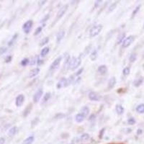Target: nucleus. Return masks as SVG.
Segmentation results:
<instances>
[{"instance_id": "obj_1", "label": "nucleus", "mask_w": 144, "mask_h": 144, "mask_svg": "<svg viewBox=\"0 0 144 144\" xmlns=\"http://www.w3.org/2000/svg\"><path fill=\"white\" fill-rule=\"evenodd\" d=\"M81 64V58L80 57H73L71 59H70V61L68 63V68L71 70H74L77 68Z\"/></svg>"}, {"instance_id": "obj_2", "label": "nucleus", "mask_w": 144, "mask_h": 144, "mask_svg": "<svg viewBox=\"0 0 144 144\" xmlns=\"http://www.w3.org/2000/svg\"><path fill=\"white\" fill-rule=\"evenodd\" d=\"M102 30V25H97L92 27V29L89 31V35L91 37H94L99 34V32Z\"/></svg>"}, {"instance_id": "obj_3", "label": "nucleus", "mask_w": 144, "mask_h": 144, "mask_svg": "<svg viewBox=\"0 0 144 144\" xmlns=\"http://www.w3.org/2000/svg\"><path fill=\"white\" fill-rule=\"evenodd\" d=\"M134 40H135V37L133 35H130L128 38H126L123 41V44H122L123 48H128V46H130L133 43Z\"/></svg>"}, {"instance_id": "obj_4", "label": "nucleus", "mask_w": 144, "mask_h": 144, "mask_svg": "<svg viewBox=\"0 0 144 144\" xmlns=\"http://www.w3.org/2000/svg\"><path fill=\"white\" fill-rule=\"evenodd\" d=\"M68 5H66L63 6L59 10V11H58V13H57L56 21H57L58 20H59V19H61L62 17L64 15V14L66 13V12L67 10H68Z\"/></svg>"}, {"instance_id": "obj_5", "label": "nucleus", "mask_w": 144, "mask_h": 144, "mask_svg": "<svg viewBox=\"0 0 144 144\" xmlns=\"http://www.w3.org/2000/svg\"><path fill=\"white\" fill-rule=\"evenodd\" d=\"M32 25H33V22H32V20L27 21L23 25L22 29H23V30H24V32H25L26 34L29 33V32L30 31L31 28H32Z\"/></svg>"}, {"instance_id": "obj_6", "label": "nucleus", "mask_w": 144, "mask_h": 144, "mask_svg": "<svg viewBox=\"0 0 144 144\" xmlns=\"http://www.w3.org/2000/svg\"><path fill=\"white\" fill-rule=\"evenodd\" d=\"M89 99L92 101H99L101 99V97L97 93L94 92H90L89 94Z\"/></svg>"}, {"instance_id": "obj_7", "label": "nucleus", "mask_w": 144, "mask_h": 144, "mask_svg": "<svg viewBox=\"0 0 144 144\" xmlns=\"http://www.w3.org/2000/svg\"><path fill=\"white\" fill-rule=\"evenodd\" d=\"M24 100H25V97L23 94H20L18 95L17 98H16L15 100V104L17 107H20L22 105V104L24 102Z\"/></svg>"}, {"instance_id": "obj_8", "label": "nucleus", "mask_w": 144, "mask_h": 144, "mask_svg": "<svg viewBox=\"0 0 144 144\" xmlns=\"http://www.w3.org/2000/svg\"><path fill=\"white\" fill-rule=\"evenodd\" d=\"M42 95H43V90L41 89H40L35 93V94L33 96V102H38L40 100V99L41 98Z\"/></svg>"}, {"instance_id": "obj_9", "label": "nucleus", "mask_w": 144, "mask_h": 144, "mask_svg": "<svg viewBox=\"0 0 144 144\" xmlns=\"http://www.w3.org/2000/svg\"><path fill=\"white\" fill-rule=\"evenodd\" d=\"M67 79L66 78H62L58 82L56 85V87L58 89H60L63 87H67Z\"/></svg>"}, {"instance_id": "obj_10", "label": "nucleus", "mask_w": 144, "mask_h": 144, "mask_svg": "<svg viewBox=\"0 0 144 144\" xmlns=\"http://www.w3.org/2000/svg\"><path fill=\"white\" fill-rule=\"evenodd\" d=\"M61 57H58V58H56V59L53 61V62L52 63L50 68H51V69H55V68H56L57 67L59 66V64H60V63H61Z\"/></svg>"}, {"instance_id": "obj_11", "label": "nucleus", "mask_w": 144, "mask_h": 144, "mask_svg": "<svg viewBox=\"0 0 144 144\" xmlns=\"http://www.w3.org/2000/svg\"><path fill=\"white\" fill-rule=\"evenodd\" d=\"M115 84H116V79L115 77H112L110 80H109V82H108V86H107V88L108 89H113V88L115 87Z\"/></svg>"}, {"instance_id": "obj_12", "label": "nucleus", "mask_w": 144, "mask_h": 144, "mask_svg": "<svg viewBox=\"0 0 144 144\" xmlns=\"http://www.w3.org/2000/svg\"><path fill=\"white\" fill-rule=\"evenodd\" d=\"M65 35V31L63 30L59 31L56 35V42L58 43L63 39V38Z\"/></svg>"}, {"instance_id": "obj_13", "label": "nucleus", "mask_w": 144, "mask_h": 144, "mask_svg": "<svg viewBox=\"0 0 144 144\" xmlns=\"http://www.w3.org/2000/svg\"><path fill=\"white\" fill-rule=\"evenodd\" d=\"M40 72V69L39 68H35L33 69H32L30 71V74H29V77L30 78H32L34 77L37 76Z\"/></svg>"}, {"instance_id": "obj_14", "label": "nucleus", "mask_w": 144, "mask_h": 144, "mask_svg": "<svg viewBox=\"0 0 144 144\" xmlns=\"http://www.w3.org/2000/svg\"><path fill=\"white\" fill-rule=\"evenodd\" d=\"M97 70L100 74H105L107 72V68L105 65H101L98 67Z\"/></svg>"}, {"instance_id": "obj_15", "label": "nucleus", "mask_w": 144, "mask_h": 144, "mask_svg": "<svg viewBox=\"0 0 144 144\" xmlns=\"http://www.w3.org/2000/svg\"><path fill=\"white\" fill-rule=\"evenodd\" d=\"M32 104H28V105L26 107V108L25 109V110H24V112H23V116H24V117H27L29 114L30 113L31 110H32Z\"/></svg>"}, {"instance_id": "obj_16", "label": "nucleus", "mask_w": 144, "mask_h": 144, "mask_svg": "<svg viewBox=\"0 0 144 144\" xmlns=\"http://www.w3.org/2000/svg\"><path fill=\"white\" fill-rule=\"evenodd\" d=\"M80 113L83 115L84 117L87 116L89 113V108L87 107V106L83 107L81 109V110H80Z\"/></svg>"}, {"instance_id": "obj_17", "label": "nucleus", "mask_w": 144, "mask_h": 144, "mask_svg": "<svg viewBox=\"0 0 144 144\" xmlns=\"http://www.w3.org/2000/svg\"><path fill=\"white\" fill-rule=\"evenodd\" d=\"M115 110H116V113L118 114V115H122L124 113V108L122 105L120 104H117L116 107H115Z\"/></svg>"}, {"instance_id": "obj_18", "label": "nucleus", "mask_w": 144, "mask_h": 144, "mask_svg": "<svg viewBox=\"0 0 144 144\" xmlns=\"http://www.w3.org/2000/svg\"><path fill=\"white\" fill-rule=\"evenodd\" d=\"M17 132V128L16 126H14V127L11 128L9 130L8 135H9V136L12 137V136H14V135L16 134Z\"/></svg>"}, {"instance_id": "obj_19", "label": "nucleus", "mask_w": 144, "mask_h": 144, "mask_svg": "<svg viewBox=\"0 0 144 144\" xmlns=\"http://www.w3.org/2000/svg\"><path fill=\"white\" fill-rule=\"evenodd\" d=\"M84 118H85V117L81 113L77 114V115H76V118H75L76 121H77V123H82V121H84Z\"/></svg>"}, {"instance_id": "obj_20", "label": "nucleus", "mask_w": 144, "mask_h": 144, "mask_svg": "<svg viewBox=\"0 0 144 144\" xmlns=\"http://www.w3.org/2000/svg\"><path fill=\"white\" fill-rule=\"evenodd\" d=\"M34 136H30V137H28V138H27L23 141V143L22 144H32L33 143V141H34Z\"/></svg>"}, {"instance_id": "obj_21", "label": "nucleus", "mask_w": 144, "mask_h": 144, "mask_svg": "<svg viewBox=\"0 0 144 144\" xmlns=\"http://www.w3.org/2000/svg\"><path fill=\"white\" fill-rule=\"evenodd\" d=\"M136 111L138 113H144V104H140L136 107Z\"/></svg>"}, {"instance_id": "obj_22", "label": "nucleus", "mask_w": 144, "mask_h": 144, "mask_svg": "<svg viewBox=\"0 0 144 144\" xmlns=\"http://www.w3.org/2000/svg\"><path fill=\"white\" fill-rule=\"evenodd\" d=\"M143 77H140L138 78V79H137L135 82H134V86L135 87H139L142 83H143Z\"/></svg>"}, {"instance_id": "obj_23", "label": "nucleus", "mask_w": 144, "mask_h": 144, "mask_svg": "<svg viewBox=\"0 0 144 144\" xmlns=\"http://www.w3.org/2000/svg\"><path fill=\"white\" fill-rule=\"evenodd\" d=\"M125 33H124V32L123 33H120L118 37V38H117V44L121 43L123 41L124 38H125Z\"/></svg>"}, {"instance_id": "obj_24", "label": "nucleus", "mask_w": 144, "mask_h": 144, "mask_svg": "<svg viewBox=\"0 0 144 144\" xmlns=\"http://www.w3.org/2000/svg\"><path fill=\"white\" fill-rule=\"evenodd\" d=\"M49 51H50V48L48 47H45L44 48L42 49L41 52V56L43 57L46 56L47 54L48 53Z\"/></svg>"}, {"instance_id": "obj_25", "label": "nucleus", "mask_w": 144, "mask_h": 144, "mask_svg": "<svg viewBox=\"0 0 144 144\" xmlns=\"http://www.w3.org/2000/svg\"><path fill=\"white\" fill-rule=\"evenodd\" d=\"M97 51L96 50H94L92 52V53L90 55V59L94 61L97 59Z\"/></svg>"}, {"instance_id": "obj_26", "label": "nucleus", "mask_w": 144, "mask_h": 144, "mask_svg": "<svg viewBox=\"0 0 144 144\" xmlns=\"http://www.w3.org/2000/svg\"><path fill=\"white\" fill-rule=\"evenodd\" d=\"M51 94L50 92H47L46 93V94L44 95V97H43V102L45 103L47 101H48L49 100V99L51 98Z\"/></svg>"}, {"instance_id": "obj_27", "label": "nucleus", "mask_w": 144, "mask_h": 144, "mask_svg": "<svg viewBox=\"0 0 144 144\" xmlns=\"http://www.w3.org/2000/svg\"><path fill=\"white\" fill-rule=\"evenodd\" d=\"M17 37H18V34H15V35L13 36L12 38V39H11L10 41H9L8 43V45L11 46H12L13 44H14V43L15 42V41L17 40Z\"/></svg>"}, {"instance_id": "obj_28", "label": "nucleus", "mask_w": 144, "mask_h": 144, "mask_svg": "<svg viewBox=\"0 0 144 144\" xmlns=\"http://www.w3.org/2000/svg\"><path fill=\"white\" fill-rule=\"evenodd\" d=\"M80 139L82 141H87L89 139V135L87 133H84L81 135L80 137Z\"/></svg>"}, {"instance_id": "obj_29", "label": "nucleus", "mask_w": 144, "mask_h": 144, "mask_svg": "<svg viewBox=\"0 0 144 144\" xmlns=\"http://www.w3.org/2000/svg\"><path fill=\"white\" fill-rule=\"evenodd\" d=\"M48 41H49V38H48V37H46V38H44L41 41L40 46H45V45H46L47 43H48Z\"/></svg>"}, {"instance_id": "obj_30", "label": "nucleus", "mask_w": 144, "mask_h": 144, "mask_svg": "<svg viewBox=\"0 0 144 144\" xmlns=\"http://www.w3.org/2000/svg\"><path fill=\"white\" fill-rule=\"evenodd\" d=\"M39 121H40V120H39L38 118H35L34 120H32V122H31V127H32V128H34L35 125H37L38 124Z\"/></svg>"}, {"instance_id": "obj_31", "label": "nucleus", "mask_w": 144, "mask_h": 144, "mask_svg": "<svg viewBox=\"0 0 144 144\" xmlns=\"http://www.w3.org/2000/svg\"><path fill=\"white\" fill-rule=\"evenodd\" d=\"M117 5H118V2H114L110 6V7H109V10H108V12H113V11L116 8V7H117Z\"/></svg>"}, {"instance_id": "obj_32", "label": "nucleus", "mask_w": 144, "mask_h": 144, "mask_svg": "<svg viewBox=\"0 0 144 144\" xmlns=\"http://www.w3.org/2000/svg\"><path fill=\"white\" fill-rule=\"evenodd\" d=\"M29 63H30V61H29L28 58H24V59H22V61H21V65H22V66H25Z\"/></svg>"}, {"instance_id": "obj_33", "label": "nucleus", "mask_w": 144, "mask_h": 144, "mask_svg": "<svg viewBox=\"0 0 144 144\" xmlns=\"http://www.w3.org/2000/svg\"><path fill=\"white\" fill-rule=\"evenodd\" d=\"M136 58H137L136 53H132L130 55V61L131 62V63H133V62H134L136 60Z\"/></svg>"}, {"instance_id": "obj_34", "label": "nucleus", "mask_w": 144, "mask_h": 144, "mask_svg": "<svg viewBox=\"0 0 144 144\" xmlns=\"http://www.w3.org/2000/svg\"><path fill=\"white\" fill-rule=\"evenodd\" d=\"M140 5L137 6V7H135V9L134 10L133 12V13H132V17H133L135 16V15L138 13V12L139 10H140Z\"/></svg>"}, {"instance_id": "obj_35", "label": "nucleus", "mask_w": 144, "mask_h": 144, "mask_svg": "<svg viewBox=\"0 0 144 144\" xmlns=\"http://www.w3.org/2000/svg\"><path fill=\"white\" fill-rule=\"evenodd\" d=\"M7 51V47H0V56L5 54Z\"/></svg>"}, {"instance_id": "obj_36", "label": "nucleus", "mask_w": 144, "mask_h": 144, "mask_svg": "<svg viewBox=\"0 0 144 144\" xmlns=\"http://www.w3.org/2000/svg\"><path fill=\"white\" fill-rule=\"evenodd\" d=\"M130 69L129 67H125L123 69V74L125 76H127V75H128L129 74H130Z\"/></svg>"}, {"instance_id": "obj_37", "label": "nucleus", "mask_w": 144, "mask_h": 144, "mask_svg": "<svg viewBox=\"0 0 144 144\" xmlns=\"http://www.w3.org/2000/svg\"><path fill=\"white\" fill-rule=\"evenodd\" d=\"M65 117V115L63 113H58L57 114L55 115V117H54V118L55 119H61V118H63Z\"/></svg>"}, {"instance_id": "obj_38", "label": "nucleus", "mask_w": 144, "mask_h": 144, "mask_svg": "<svg viewBox=\"0 0 144 144\" xmlns=\"http://www.w3.org/2000/svg\"><path fill=\"white\" fill-rule=\"evenodd\" d=\"M42 30H43V27H42L41 26V27H38L35 30V32L34 35H37L40 34V33L42 32Z\"/></svg>"}, {"instance_id": "obj_39", "label": "nucleus", "mask_w": 144, "mask_h": 144, "mask_svg": "<svg viewBox=\"0 0 144 144\" xmlns=\"http://www.w3.org/2000/svg\"><path fill=\"white\" fill-rule=\"evenodd\" d=\"M128 123L129 125H133V124L135 123V120L133 118H130L128 120Z\"/></svg>"}, {"instance_id": "obj_40", "label": "nucleus", "mask_w": 144, "mask_h": 144, "mask_svg": "<svg viewBox=\"0 0 144 144\" xmlns=\"http://www.w3.org/2000/svg\"><path fill=\"white\" fill-rule=\"evenodd\" d=\"M37 58H38V57H34V58H32V59H31V61H30V65H34L35 63H36V62L38 61H37Z\"/></svg>"}, {"instance_id": "obj_41", "label": "nucleus", "mask_w": 144, "mask_h": 144, "mask_svg": "<svg viewBox=\"0 0 144 144\" xmlns=\"http://www.w3.org/2000/svg\"><path fill=\"white\" fill-rule=\"evenodd\" d=\"M83 70H84V68H80L79 70H78L77 72L76 73V76H79V75H80L82 73Z\"/></svg>"}, {"instance_id": "obj_42", "label": "nucleus", "mask_w": 144, "mask_h": 144, "mask_svg": "<svg viewBox=\"0 0 144 144\" xmlns=\"http://www.w3.org/2000/svg\"><path fill=\"white\" fill-rule=\"evenodd\" d=\"M11 61H12V56H7L5 58V62H6V63H9V62H10Z\"/></svg>"}, {"instance_id": "obj_43", "label": "nucleus", "mask_w": 144, "mask_h": 144, "mask_svg": "<svg viewBox=\"0 0 144 144\" xmlns=\"http://www.w3.org/2000/svg\"><path fill=\"white\" fill-rule=\"evenodd\" d=\"M104 130H105V129L103 128V129H102V130L100 131V133H99V135L100 138H102V135H103V134H104Z\"/></svg>"}, {"instance_id": "obj_44", "label": "nucleus", "mask_w": 144, "mask_h": 144, "mask_svg": "<svg viewBox=\"0 0 144 144\" xmlns=\"http://www.w3.org/2000/svg\"><path fill=\"white\" fill-rule=\"evenodd\" d=\"M102 2V1H96L95 4H94V7H97L98 6L100 5V3Z\"/></svg>"}, {"instance_id": "obj_45", "label": "nucleus", "mask_w": 144, "mask_h": 144, "mask_svg": "<svg viewBox=\"0 0 144 144\" xmlns=\"http://www.w3.org/2000/svg\"><path fill=\"white\" fill-rule=\"evenodd\" d=\"M5 143V139L4 138H0V144H4Z\"/></svg>"}, {"instance_id": "obj_46", "label": "nucleus", "mask_w": 144, "mask_h": 144, "mask_svg": "<svg viewBox=\"0 0 144 144\" xmlns=\"http://www.w3.org/2000/svg\"><path fill=\"white\" fill-rule=\"evenodd\" d=\"M46 2V1H41V2H39V6L41 7V5H43Z\"/></svg>"}, {"instance_id": "obj_47", "label": "nucleus", "mask_w": 144, "mask_h": 144, "mask_svg": "<svg viewBox=\"0 0 144 144\" xmlns=\"http://www.w3.org/2000/svg\"><path fill=\"white\" fill-rule=\"evenodd\" d=\"M43 63V60H40V59H38V61H37V63H38V65H41L42 63Z\"/></svg>"}, {"instance_id": "obj_48", "label": "nucleus", "mask_w": 144, "mask_h": 144, "mask_svg": "<svg viewBox=\"0 0 144 144\" xmlns=\"http://www.w3.org/2000/svg\"><path fill=\"white\" fill-rule=\"evenodd\" d=\"M49 18V15H46V17H45V18L44 19H43V20L41 21V22H45V21H46V20H48Z\"/></svg>"}, {"instance_id": "obj_49", "label": "nucleus", "mask_w": 144, "mask_h": 144, "mask_svg": "<svg viewBox=\"0 0 144 144\" xmlns=\"http://www.w3.org/2000/svg\"><path fill=\"white\" fill-rule=\"evenodd\" d=\"M94 118H95V115H94V114H92V115L89 117V120H93V119H94Z\"/></svg>"}, {"instance_id": "obj_50", "label": "nucleus", "mask_w": 144, "mask_h": 144, "mask_svg": "<svg viewBox=\"0 0 144 144\" xmlns=\"http://www.w3.org/2000/svg\"><path fill=\"white\" fill-rule=\"evenodd\" d=\"M142 133V130H140V129H139L138 130V134H139V133Z\"/></svg>"}, {"instance_id": "obj_51", "label": "nucleus", "mask_w": 144, "mask_h": 144, "mask_svg": "<svg viewBox=\"0 0 144 144\" xmlns=\"http://www.w3.org/2000/svg\"><path fill=\"white\" fill-rule=\"evenodd\" d=\"M49 144H50V143H49Z\"/></svg>"}]
</instances>
